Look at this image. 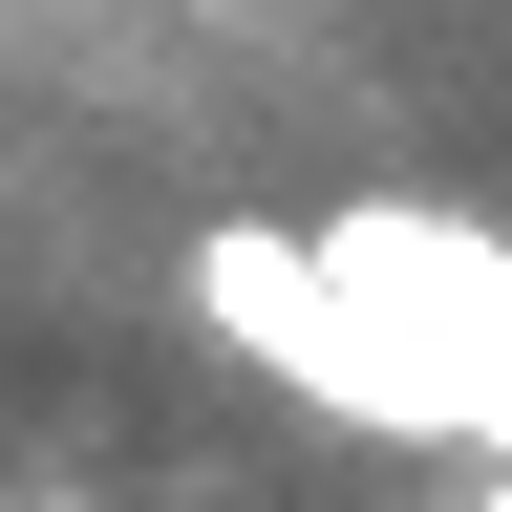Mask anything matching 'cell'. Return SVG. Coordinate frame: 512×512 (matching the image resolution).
Masks as SVG:
<instances>
[{"instance_id": "1", "label": "cell", "mask_w": 512, "mask_h": 512, "mask_svg": "<svg viewBox=\"0 0 512 512\" xmlns=\"http://www.w3.org/2000/svg\"><path fill=\"white\" fill-rule=\"evenodd\" d=\"M192 320L278 384V406L406 427V448H491L512 427V235L491 214H363L320 235H192Z\"/></svg>"}]
</instances>
